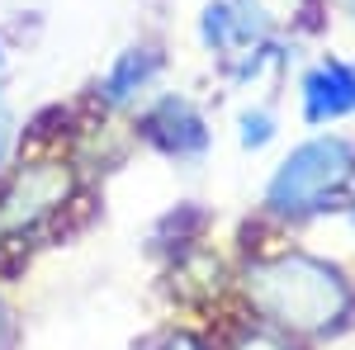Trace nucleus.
I'll return each instance as SVG.
<instances>
[{"label":"nucleus","instance_id":"f257e3e1","mask_svg":"<svg viewBox=\"0 0 355 350\" xmlns=\"http://www.w3.org/2000/svg\"><path fill=\"white\" fill-rule=\"evenodd\" d=\"M251 284V303L270 317V322L289 326V331H318L331 326L346 308H351V289L331 265L313 261V256H275L266 265L246 274Z\"/></svg>","mask_w":355,"mask_h":350},{"label":"nucleus","instance_id":"f03ea898","mask_svg":"<svg viewBox=\"0 0 355 350\" xmlns=\"http://www.w3.org/2000/svg\"><path fill=\"white\" fill-rule=\"evenodd\" d=\"M351 170H355V147L346 137H313L299 152H289V161L275 170L270 189H266V204L275 213H289V218L318 213V209H327L341 194Z\"/></svg>","mask_w":355,"mask_h":350},{"label":"nucleus","instance_id":"7ed1b4c3","mask_svg":"<svg viewBox=\"0 0 355 350\" xmlns=\"http://www.w3.org/2000/svg\"><path fill=\"white\" fill-rule=\"evenodd\" d=\"M71 199L67 161H24L0 189V237H28Z\"/></svg>","mask_w":355,"mask_h":350},{"label":"nucleus","instance_id":"20e7f679","mask_svg":"<svg viewBox=\"0 0 355 350\" xmlns=\"http://www.w3.org/2000/svg\"><path fill=\"white\" fill-rule=\"evenodd\" d=\"M266 10H261V0H209V10H204V43L214 48V53H246V48H256V43H266Z\"/></svg>","mask_w":355,"mask_h":350},{"label":"nucleus","instance_id":"39448f33","mask_svg":"<svg viewBox=\"0 0 355 350\" xmlns=\"http://www.w3.org/2000/svg\"><path fill=\"white\" fill-rule=\"evenodd\" d=\"M303 114L308 123H327L341 114H355V67L351 62H322L303 76Z\"/></svg>","mask_w":355,"mask_h":350},{"label":"nucleus","instance_id":"423d86ee","mask_svg":"<svg viewBox=\"0 0 355 350\" xmlns=\"http://www.w3.org/2000/svg\"><path fill=\"white\" fill-rule=\"evenodd\" d=\"M142 128H147V137H152L157 147L175 152V157H194V152H204V142H209L204 119H199L185 100H162V105L147 114Z\"/></svg>","mask_w":355,"mask_h":350},{"label":"nucleus","instance_id":"0eeeda50","mask_svg":"<svg viewBox=\"0 0 355 350\" xmlns=\"http://www.w3.org/2000/svg\"><path fill=\"white\" fill-rule=\"evenodd\" d=\"M162 71V57H157V48H128V53L114 62V71L105 76V100H114V105H128L142 85L152 81Z\"/></svg>","mask_w":355,"mask_h":350},{"label":"nucleus","instance_id":"6e6552de","mask_svg":"<svg viewBox=\"0 0 355 350\" xmlns=\"http://www.w3.org/2000/svg\"><path fill=\"white\" fill-rule=\"evenodd\" d=\"M275 137V119L270 114H242V142L246 147H266Z\"/></svg>","mask_w":355,"mask_h":350},{"label":"nucleus","instance_id":"1a4fd4ad","mask_svg":"<svg viewBox=\"0 0 355 350\" xmlns=\"http://www.w3.org/2000/svg\"><path fill=\"white\" fill-rule=\"evenodd\" d=\"M166 350H204V346H199V341H190V336H175Z\"/></svg>","mask_w":355,"mask_h":350},{"label":"nucleus","instance_id":"9d476101","mask_svg":"<svg viewBox=\"0 0 355 350\" xmlns=\"http://www.w3.org/2000/svg\"><path fill=\"white\" fill-rule=\"evenodd\" d=\"M5 152H10V128H5V119H0V161H5Z\"/></svg>","mask_w":355,"mask_h":350},{"label":"nucleus","instance_id":"9b49d317","mask_svg":"<svg viewBox=\"0 0 355 350\" xmlns=\"http://www.w3.org/2000/svg\"><path fill=\"white\" fill-rule=\"evenodd\" d=\"M0 76H5V53H0Z\"/></svg>","mask_w":355,"mask_h":350},{"label":"nucleus","instance_id":"f8f14e48","mask_svg":"<svg viewBox=\"0 0 355 350\" xmlns=\"http://www.w3.org/2000/svg\"><path fill=\"white\" fill-rule=\"evenodd\" d=\"M351 213H355V209H351Z\"/></svg>","mask_w":355,"mask_h":350}]
</instances>
